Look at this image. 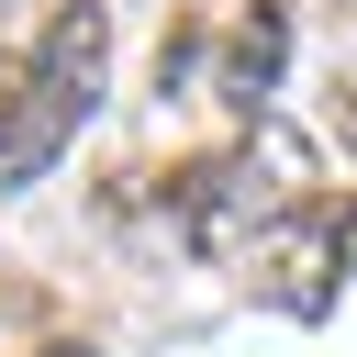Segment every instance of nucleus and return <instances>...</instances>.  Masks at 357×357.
<instances>
[{
    "label": "nucleus",
    "mask_w": 357,
    "mask_h": 357,
    "mask_svg": "<svg viewBox=\"0 0 357 357\" xmlns=\"http://www.w3.org/2000/svg\"><path fill=\"white\" fill-rule=\"evenodd\" d=\"M346 268H357V212L346 201H301L279 234H257V257H245V279L279 301V312H335V290H346Z\"/></svg>",
    "instance_id": "3"
},
{
    "label": "nucleus",
    "mask_w": 357,
    "mask_h": 357,
    "mask_svg": "<svg viewBox=\"0 0 357 357\" xmlns=\"http://www.w3.org/2000/svg\"><path fill=\"white\" fill-rule=\"evenodd\" d=\"M45 357H89V346H45Z\"/></svg>",
    "instance_id": "5"
},
{
    "label": "nucleus",
    "mask_w": 357,
    "mask_h": 357,
    "mask_svg": "<svg viewBox=\"0 0 357 357\" xmlns=\"http://www.w3.org/2000/svg\"><path fill=\"white\" fill-rule=\"evenodd\" d=\"M100 67H112V11L100 0H67L45 11V33L22 56H0V190L45 178L67 156V134L89 123L100 100Z\"/></svg>",
    "instance_id": "1"
},
{
    "label": "nucleus",
    "mask_w": 357,
    "mask_h": 357,
    "mask_svg": "<svg viewBox=\"0 0 357 357\" xmlns=\"http://www.w3.org/2000/svg\"><path fill=\"white\" fill-rule=\"evenodd\" d=\"M279 56H290V0H257V11L234 22V45H223V100L257 112V100L279 89Z\"/></svg>",
    "instance_id": "4"
},
{
    "label": "nucleus",
    "mask_w": 357,
    "mask_h": 357,
    "mask_svg": "<svg viewBox=\"0 0 357 357\" xmlns=\"http://www.w3.org/2000/svg\"><path fill=\"white\" fill-rule=\"evenodd\" d=\"M167 201H178V234H190L201 257H257V234H279V223L312 201V145L279 134V123H257V134H234L223 156H190Z\"/></svg>",
    "instance_id": "2"
}]
</instances>
